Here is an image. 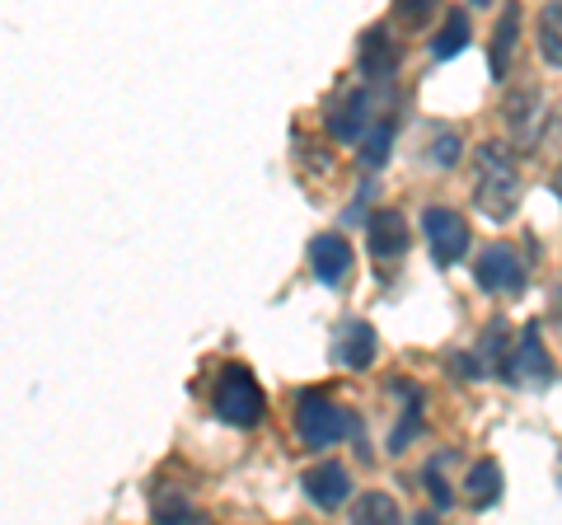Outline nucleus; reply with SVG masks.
Masks as SVG:
<instances>
[{
	"label": "nucleus",
	"instance_id": "nucleus-16",
	"mask_svg": "<svg viewBox=\"0 0 562 525\" xmlns=\"http://www.w3.org/2000/svg\"><path fill=\"white\" fill-rule=\"evenodd\" d=\"M351 525H403V512H398V502H394L390 493L371 488V493H361V498H357Z\"/></svg>",
	"mask_w": 562,
	"mask_h": 525
},
{
	"label": "nucleus",
	"instance_id": "nucleus-15",
	"mask_svg": "<svg viewBox=\"0 0 562 525\" xmlns=\"http://www.w3.org/2000/svg\"><path fill=\"white\" fill-rule=\"evenodd\" d=\"M464 493L473 506H492L502 498V469L497 460H473L469 465V474H464Z\"/></svg>",
	"mask_w": 562,
	"mask_h": 525
},
{
	"label": "nucleus",
	"instance_id": "nucleus-8",
	"mask_svg": "<svg viewBox=\"0 0 562 525\" xmlns=\"http://www.w3.org/2000/svg\"><path fill=\"white\" fill-rule=\"evenodd\" d=\"M305 493H310V502H314V506H324V512H333V506H342V502H347L351 479H347V469H342V465L324 460V465H314L310 474H305Z\"/></svg>",
	"mask_w": 562,
	"mask_h": 525
},
{
	"label": "nucleus",
	"instance_id": "nucleus-6",
	"mask_svg": "<svg viewBox=\"0 0 562 525\" xmlns=\"http://www.w3.org/2000/svg\"><path fill=\"white\" fill-rule=\"evenodd\" d=\"M473 277H479V287L492 291V295H520L525 291V262L512 244H487L473 262Z\"/></svg>",
	"mask_w": 562,
	"mask_h": 525
},
{
	"label": "nucleus",
	"instance_id": "nucleus-20",
	"mask_svg": "<svg viewBox=\"0 0 562 525\" xmlns=\"http://www.w3.org/2000/svg\"><path fill=\"white\" fill-rule=\"evenodd\" d=\"M390 136H394V118L380 113L375 127L366 132V165H380L384 160V150H390Z\"/></svg>",
	"mask_w": 562,
	"mask_h": 525
},
{
	"label": "nucleus",
	"instance_id": "nucleus-14",
	"mask_svg": "<svg viewBox=\"0 0 562 525\" xmlns=\"http://www.w3.org/2000/svg\"><path fill=\"white\" fill-rule=\"evenodd\" d=\"M394 66H398V47L384 43V29H371V33H366V43H361V71H366V80H390Z\"/></svg>",
	"mask_w": 562,
	"mask_h": 525
},
{
	"label": "nucleus",
	"instance_id": "nucleus-17",
	"mask_svg": "<svg viewBox=\"0 0 562 525\" xmlns=\"http://www.w3.org/2000/svg\"><path fill=\"white\" fill-rule=\"evenodd\" d=\"M539 57L562 71V0L539 10Z\"/></svg>",
	"mask_w": 562,
	"mask_h": 525
},
{
	"label": "nucleus",
	"instance_id": "nucleus-24",
	"mask_svg": "<svg viewBox=\"0 0 562 525\" xmlns=\"http://www.w3.org/2000/svg\"><path fill=\"white\" fill-rule=\"evenodd\" d=\"M543 136H549V146H562V103L553 109V118H549V127H543Z\"/></svg>",
	"mask_w": 562,
	"mask_h": 525
},
{
	"label": "nucleus",
	"instance_id": "nucleus-4",
	"mask_svg": "<svg viewBox=\"0 0 562 525\" xmlns=\"http://www.w3.org/2000/svg\"><path fill=\"white\" fill-rule=\"evenodd\" d=\"M422 231H427L431 258L441 262V268H454V262L464 258V249H469V225H464L460 212H450V206H427V212H422Z\"/></svg>",
	"mask_w": 562,
	"mask_h": 525
},
{
	"label": "nucleus",
	"instance_id": "nucleus-9",
	"mask_svg": "<svg viewBox=\"0 0 562 525\" xmlns=\"http://www.w3.org/2000/svg\"><path fill=\"white\" fill-rule=\"evenodd\" d=\"M310 262H314V277H319L324 287H338L351 268V244L342 235H319L310 244Z\"/></svg>",
	"mask_w": 562,
	"mask_h": 525
},
{
	"label": "nucleus",
	"instance_id": "nucleus-12",
	"mask_svg": "<svg viewBox=\"0 0 562 525\" xmlns=\"http://www.w3.org/2000/svg\"><path fill=\"white\" fill-rule=\"evenodd\" d=\"M366 118H371V94L351 90L338 109L328 113V127H333V136H342V142H361V136H366Z\"/></svg>",
	"mask_w": 562,
	"mask_h": 525
},
{
	"label": "nucleus",
	"instance_id": "nucleus-3",
	"mask_svg": "<svg viewBox=\"0 0 562 525\" xmlns=\"http://www.w3.org/2000/svg\"><path fill=\"white\" fill-rule=\"evenodd\" d=\"M211 404H216L221 423H231V427H258L262 413H268V399H262L258 380L249 376V366H225Z\"/></svg>",
	"mask_w": 562,
	"mask_h": 525
},
{
	"label": "nucleus",
	"instance_id": "nucleus-22",
	"mask_svg": "<svg viewBox=\"0 0 562 525\" xmlns=\"http://www.w3.org/2000/svg\"><path fill=\"white\" fill-rule=\"evenodd\" d=\"M427 155H431V165H436V169H454V165H460V136H454V132H441V136H436V142L427 146Z\"/></svg>",
	"mask_w": 562,
	"mask_h": 525
},
{
	"label": "nucleus",
	"instance_id": "nucleus-7",
	"mask_svg": "<svg viewBox=\"0 0 562 525\" xmlns=\"http://www.w3.org/2000/svg\"><path fill=\"white\" fill-rule=\"evenodd\" d=\"M512 380H543L549 384L553 376V361L549 353H543V343H539V324H525V334L516 343V353H512V371H506Z\"/></svg>",
	"mask_w": 562,
	"mask_h": 525
},
{
	"label": "nucleus",
	"instance_id": "nucleus-13",
	"mask_svg": "<svg viewBox=\"0 0 562 525\" xmlns=\"http://www.w3.org/2000/svg\"><path fill=\"white\" fill-rule=\"evenodd\" d=\"M516 38H520V5H506V14L497 20V33H492V52H487V66L497 80H506V66L516 57Z\"/></svg>",
	"mask_w": 562,
	"mask_h": 525
},
{
	"label": "nucleus",
	"instance_id": "nucleus-21",
	"mask_svg": "<svg viewBox=\"0 0 562 525\" xmlns=\"http://www.w3.org/2000/svg\"><path fill=\"white\" fill-rule=\"evenodd\" d=\"M155 516H160V525H202V516L192 512V506H188L179 493H173L169 502H165V498L155 502Z\"/></svg>",
	"mask_w": 562,
	"mask_h": 525
},
{
	"label": "nucleus",
	"instance_id": "nucleus-26",
	"mask_svg": "<svg viewBox=\"0 0 562 525\" xmlns=\"http://www.w3.org/2000/svg\"><path fill=\"white\" fill-rule=\"evenodd\" d=\"M417 525H441V521H436L431 512H422V516H417Z\"/></svg>",
	"mask_w": 562,
	"mask_h": 525
},
{
	"label": "nucleus",
	"instance_id": "nucleus-18",
	"mask_svg": "<svg viewBox=\"0 0 562 525\" xmlns=\"http://www.w3.org/2000/svg\"><path fill=\"white\" fill-rule=\"evenodd\" d=\"M394 390L403 394V404H408V409H403V427L390 432V446L403 450L422 432V390H417V384H408V380H394Z\"/></svg>",
	"mask_w": 562,
	"mask_h": 525
},
{
	"label": "nucleus",
	"instance_id": "nucleus-5",
	"mask_svg": "<svg viewBox=\"0 0 562 525\" xmlns=\"http://www.w3.org/2000/svg\"><path fill=\"white\" fill-rule=\"evenodd\" d=\"M502 122H506V132H512L516 146H535L539 142L543 127H549V118H543V99H539L535 85H516V90H506Z\"/></svg>",
	"mask_w": 562,
	"mask_h": 525
},
{
	"label": "nucleus",
	"instance_id": "nucleus-10",
	"mask_svg": "<svg viewBox=\"0 0 562 525\" xmlns=\"http://www.w3.org/2000/svg\"><path fill=\"white\" fill-rule=\"evenodd\" d=\"M366 235H371V254H375V258H384V262L408 254V225H403V216H398V212H390V206L371 216V225H366Z\"/></svg>",
	"mask_w": 562,
	"mask_h": 525
},
{
	"label": "nucleus",
	"instance_id": "nucleus-25",
	"mask_svg": "<svg viewBox=\"0 0 562 525\" xmlns=\"http://www.w3.org/2000/svg\"><path fill=\"white\" fill-rule=\"evenodd\" d=\"M553 192H558V202H562V165H558V174H553Z\"/></svg>",
	"mask_w": 562,
	"mask_h": 525
},
{
	"label": "nucleus",
	"instance_id": "nucleus-11",
	"mask_svg": "<svg viewBox=\"0 0 562 525\" xmlns=\"http://www.w3.org/2000/svg\"><path fill=\"white\" fill-rule=\"evenodd\" d=\"M375 328L366 324V320H351L342 324V334H338V361L347 366V371H366V366L375 361Z\"/></svg>",
	"mask_w": 562,
	"mask_h": 525
},
{
	"label": "nucleus",
	"instance_id": "nucleus-19",
	"mask_svg": "<svg viewBox=\"0 0 562 525\" xmlns=\"http://www.w3.org/2000/svg\"><path fill=\"white\" fill-rule=\"evenodd\" d=\"M464 43H469V14H464V10H454L450 20L441 24V33L431 38V57H436V62H446V57H454V52H460Z\"/></svg>",
	"mask_w": 562,
	"mask_h": 525
},
{
	"label": "nucleus",
	"instance_id": "nucleus-1",
	"mask_svg": "<svg viewBox=\"0 0 562 525\" xmlns=\"http://www.w3.org/2000/svg\"><path fill=\"white\" fill-rule=\"evenodd\" d=\"M473 202L487 221H512L520 206V174L512 165V150H502L497 142L479 146V188H473Z\"/></svg>",
	"mask_w": 562,
	"mask_h": 525
},
{
	"label": "nucleus",
	"instance_id": "nucleus-23",
	"mask_svg": "<svg viewBox=\"0 0 562 525\" xmlns=\"http://www.w3.org/2000/svg\"><path fill=\"white\" fill-rule=\"evenodd\" d=\"M427 488L436 493V506H450V493H446V483H441V469H427Z\"/></svg>",
	"mask_w": 562,
	"mask_h": 525
},
{
	"label": "nucleus",
	"instance_id": "nucleus-2",
	"mask_svg": "<svg viewBox=\"0 0 562 525\" xmlns=\"http://www.w3.org/2000/svg\"><path fill=\"white\" fill-rule=\"evenodd\" d=\"M295 432H301V442L310 450H328L357 432V413L342 409L338 399L310 390V394H301V404H295Z\"/></svg>",
	"mask_w": 562,
	"mask_h": 525
}]
</instances>
